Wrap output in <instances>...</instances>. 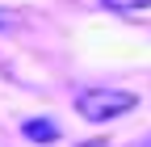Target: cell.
Returning a JSON list of instances; mask_svg holds the SVG:
<instances>
[{"instance_id": "obj_5", "label": "cell", "mask_w": 151, "mask_h": 147, "mask_svg": "<svg viewBox=\"0 0 151 147\" xmlns=\"http://www.w3.org/2000/svg\"><path fill=\"white\" fill-rule=\"evenodd\" d=\"M134 147H151V135H143V139H139V143H134Z\"/></svg>"}, {"instance_id": "obj_3", "label": "cell", "mask_w": 151, "mask_h": 147, "mask_svg": "<svg viewBox=\"0 0 151 147\" xmlns=\"http://www.w3.org/2000/svg\"><path fill=\"white\" fill-rule=\"evenodd\" d=\"M25 135L29 139H59V126L55 122H25Z\"/></svg>"}, {"instance_id": "obj_4", "label": "cell", "mask_w": 151, "mask_h": 147, "mask_svg": "<svg viewBox=\"0 0 151 147\" xmlns=\"http://www.w3.org/2000/svg\"><path fill=\"white\" fill-rule=\"evenodd\" d=\"M80 147H109L105 139H92V143H80Z\"/></svg>"}, {"instance_id": "obj_1", "label": "cell", "mask_w": 151, "mask_h": 147, "mask_svg": "<svg viewBox=\"0 0 151 147\" xmlns=\"http://www.w3.org/2000/svg\"><path fill=\"white\" fill-rule=\"evenodd\" d=\"M134 93L130 88H113V84H88L76 93V114L88 118V122H113L134 109Z\"/></svg>"}, {"instance_id": "obj_2", "label": "cell", "mask_w": 151, "mask_h": 147, "mask_svg": "<svg viewBox=\"0 0 151 147\" xmlns=\"http://www.w3.org/2000/svg\"><path fill=\"white\" fill-rule=\"evenodd\" d=\"M101 4H105L109 13H122V17H134V13L151 9V0H101Z\"/></svg>"}, {"instance_id": "obj_6", "label": "cell", "mask_w": 151, "mask_h": 147, "mask_svg": "<svg viewBox=\"0 0 151 147\" xmlns=\"http://www.w3.org/2000/svg\"><path fill=\"white\" fill-rule=\"evenodd\" d=\"M0 25H4V17H0Z\"/></svg>"}]
</instances>
